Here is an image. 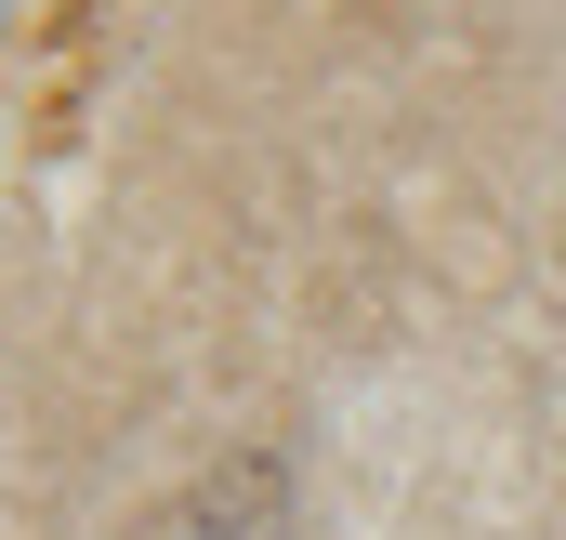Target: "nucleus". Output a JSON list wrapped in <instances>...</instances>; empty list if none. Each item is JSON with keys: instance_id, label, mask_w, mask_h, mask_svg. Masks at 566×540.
Listing matches in <instances>:
<instances>
[{"instance_id": "1", "label": "nucleus", "mask_w": 566, "mask_h": 540, "mask_svg": "<svg viewBox=\"0 0 566 540\" xmlns=\"http://www.w3.org/2000/svg\"><path fill=\"white\" fill-rule=\"evenodd\" d=\"M185 540H290V461L277 448H224L185 488Z\"/></svg>"}]
</instances>
